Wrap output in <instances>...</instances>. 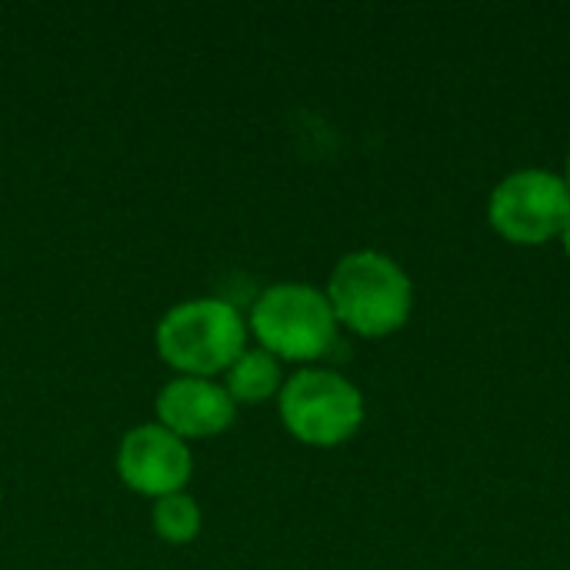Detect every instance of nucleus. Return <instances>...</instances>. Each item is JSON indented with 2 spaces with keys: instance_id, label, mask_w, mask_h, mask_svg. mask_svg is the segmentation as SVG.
Segmentation results:
<instances>
[{
  "instance_id": "1a4fd4ad",
  "label": "nucleus",
  "mask_w": 570,
  "mask_h": 570,
  "mask_svg": "<svg viewBox=\"0 0 570 570\" xmlns=\"http://www.w3.org/2000/svg\"><path fill=\"white\" fill-rule=\"evenodd\" d=\"M150 528L167 544H177V548L180 544H190V541H197V534L204 528L200 504L187 491L170 494V498H160L150 508Z\"/></svg>"
},
{
  "instance_id": "0eeeda50",
  "label": "nucleus",
  "mask_w": 570,
  "mask_h": 570,
  "mask_svg": "<svg viewBox=\"0 0 570 570\" xmlns=\"http://www.w3.org/2000/svg\"><path fill=\"white\" fill-rule=\"evenodd\" d=\"M154 411L157 424L187 444L224 434L237 417V404L227 387L210 377H170L157 391Z\"/></svg>"
},
{
  "instance_id": "6e6552de",
  "label": "nucleus",
  "mask_w": 570,
  "mask_h": 570,
  "mask_svg": "<svg viewBox=\"0 0 570 570\" xmlns=\"http://www.w3.org/2000/svg\"><path fill=\"white\" fill-rule=\"evenodd\" d=\"M224 387L230 401L240 404H264L284 387V371L274 354L264 347H247L227 371H224Z\"/></svg>"
},
{
  "instance_id": "9b49d317",
  "label": "nucleus",
  "mask_w": 570,
  "mask_h": 570,
  "mask_svg": "<svg viewBox=\"0 0 570 570\" xmlns=\"http://www.w3.org/2000/svg\"><path fill=\"white\" fill-rule=\"evenodd\" d=\"M564 184H568V190H570V150H568V167H564Z\"/></svg>"
},
{
  "instance_id": "20e7f679",
  "label": "nucleus",
  "mask_w": 570,
  "mask_h": 570,
  "mask_svg": "<svg viewBox=\"0 0 570 570\" xmlns=\"http://www.w3.org/2000/svg\"><path fill=\"white\" fill-rule=\"evenodd\" d=\"M281 424L307 448H337L364 424V394L344 374L304 367L291 374L277 394Z\"/></svg>"
},
{
  "instance_id": "f03ea898",
  "label": "nucleus",
  "mask_w": 570,
  "mask_h": 570,
  "mask_svg": "<svg viewBox=\"0 0 570 570\" xmlns=\"http://www.w3.org/2000/svg\"><path fill=\"white\" fill-rule=\"evenodd\" d=\"M324 294L337 324L361 337H387L401 331L414 307L411 277L397 261L377 250H354L341 257Z\"/></svg>"
},
{
  "instance_id": "f257e3e1",
  "label": "nucleus",
  "mask_w": 570,
  "mask_h": 570,
  "mask_svg": "<svg viewBox=\"0 0 570 570\" xmlns=\"http://www.w3.org/2000/svg\"><path fill=\"white\" fill-rule=\"evenodd\" d=\"M247 317L224 297H190L174 304L154 331L157 357L177 377L224 374L247 351Z\"/></svg>"
},
{
  "instance_id": "39448f33",
  "label": "nucleus",
  "mask_w": 570,
  "mask_h": 570,
  "mask_svg": "<svg viewBox=\"0 0 570 570\" xmlns=\"http://www.w3.org/2000/svg\"><path fill=\"white\" fill-rule=\"evenodd\" d=\"M570 217V190L564 177L548 170H518L504 177L488 204L491 227L521 247L548 244L561 237Z\"/></svg>"
},
{
  "instance_id": "7ed1b4c3",
  "label": "nucleus",
  "mask_w": 570,
  "mask_h": 570,
  "mask_svg": "<svg viewBox=\"0 0 570 570\" xmlns=\"http://www.w3.org/2000/svg\"><path fill=\"white\" fill-rule=\"evenodd\" d=\"M337 327L341 324L331 311L327 294L301 281L267 287L247 314V331L254 334L257 347L274 354L281 364L321 361L334 347Z\"/></svg>"
},
{
  "instance_id": "423d86ee",
  "label": "nucleus",
  "mask_w": 570,
  "mask_h": 570,
  "mask_svg": "<svg viewBox=\"0 0 570 570\" xmlns=\"http://www.w3.org/2000/svg\"><path fill=\"white\" fill-rule=\"evenodd\" d=\"M194 474V454L190 444L160 428L157 421L130 428L120 438L117 448V478L127 491L160 501L170 494L187 491V481Z\"/></svg>"
},
{
  "instance_id": "9d476101",
  "label": "nucleus",
  "mask_w": 570,
  "mask_h": 570,
  "mask_svg": "<svg viewBox=\"0 0 570 570\" xmlns=\"http://www.w3.org/2000/svg\"><path fill=\"white\" fill-rule=\"evenodd\" d=\"M561 244H564V250H568V257H570V217H568V224H564V230H561Z\"/></svg>"
}]
</instances>
